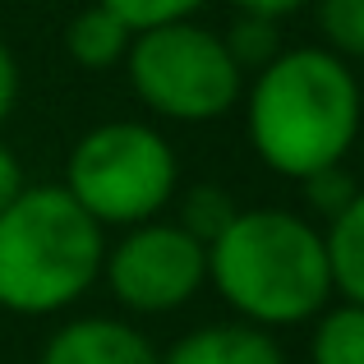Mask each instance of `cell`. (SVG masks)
Wrapping results in <instances>:
<instances>
[{"instance_id": "1", "label": "cell", "mask_w": 364, "mask_h": 364, "mask_svg": "<svg viewBox=\"0 0 364 364\" xmlns=\"http://www.w3.org/2000/svg\"><path fill=\"white\" fill-rule=\"evenodd\" d=\"M360 79L323 46L282 51L249 88V143L277 176L341 166L360 139Z\"/></svg>"}, {"instance_id": "2", "label": "cell", "mask_w": 364, "mask_h": 364, "mask_svg": "<svg viewBox=\"0 0 364 364\" xmlns=\"http://www.w3.org/2000/svg\"><path fill=\"white\" fill-rule=\"evenodd\" d=\"M208 282L249 328L309 323L332 300L323 231L286 208H249L208 245Z\"/></svg>"}, {"instance_id": "3", "label": "cell", "mask_w": 364, "mask_h": 364, "mask_svg": "<svg viewBox=\"0 0 364 364\" xmlns=\"http://www.w3.org/2000/svg\"><path fill=\"white\" fill-rule=\"evenodd\" d=\"M102 226L60 185H28L0 213V309L46 318L102 277Z\"/></svg>"}, {"instance_id": "4", "label": "cell", "mask_w": 364, "mask_h": 364, "mask_svg": "<svg viewBox=\"0 0 364 364\" xmlns=\"http://www.w3.org/2000/svg\"><path fill=\"white\" fill-rule=\"evenodd\" d=\"M176 152L152 124L107 120L88 129L70 152L65 194L97 226H143L176 194Z\"/></svg>"}, {"instance_id": "5", "label": "cell", "mask_w": 364, "mask_h": 364, "mask_svg": "<svg viewBox=\"0 0 364 364\" xmlns=\"http://www.w3.org/2000/svg\"><path fill=\"white\" fill-rule=\"evenodd\" d=\"M124 65L139 102L176 124L222 120L245 92V74L235 70L226 42L194 18L139 33Z\"/></svg>"}, {"instance_id": "6", "label": "cell", "mask_w": 364, "mask_h": 364, "mask_svg": "<svg viewBox=\"0 0 364 364\" xmlns=\"http://www.w3.org/2000/svg\"><path fill=\"white\" fill-rule=\"evenodd\" d=\"M111 295L134 314H171L189 304L208 282V249L176 222L129 226L102 258Z\"/></svg>"}, {"instance_id": "7", "label": "cell", "mask_w": 364, "mask_h": 364, "mask_svg": "<svg viewBox=\"0 0 364 364\" xmlns=\"http://www.w3.org/2000/svg\"><path fill=\"white\" fill-rule=\"evenodd\" d=\"M37 364H161L143 332L120 318H74L42 346Z\"/></svg>"}, {"instance_id": "8", "label": "cell", "mask_w": 364, "mask_h": 364, "mask_svg": "<svg viewBox=\"0 0 364 364\" xmlns=\"http://www.w3.org/2000/svg\"><path fill=\"white\" fill-rule=\"evenodd\" d=\"M161 364H286L272 332L249 323H213L194 328L161 355Z\"/></svg>"}, {"instance_id": "9", "label": "cell", "mask_w": 364, "mask_h": 364, "mask_svg": "<svg viewBox=\"0 0 364 364\" xmlns=\"http://www.w3.org/2000/svg\"><path fill=\"white\" fill-rule=\"evenodd\" d=\"M323 249H328L332 291L341 295V304H360L364 309V189L337 222H328Z\"/></svg>"}, {"instance_id": "10", "label": "cell", "mask_w": 364, "mask_h": 364, "mask_svg": "<svg viewBox=\"0 0 364 364\" xmlns=\"http://www.w3.org/2000/svg\"><path fill=\"white\" fill-rule=\"evenodd\" d=\"M65 46H70V55L83 65V70H107V65H116V60L129 55L134 33L111 14L107 5H88V9L74 14L70 28H65Z\"/></svg>"}, {"instance_id": "11", "label": "cell", "mask_w": 364, "mask_h": 364, "mask_svg": "<svg viewBox=\"0 0 364 364\" xmlns=\"http://www.w3.org/2000/svg\"><path fill=\"white\" fill-rule=\"evenodd\" d=\"M314 364H364V309L360 304H337L318 314L314 328Z\"/></svg>"}, {"instance_id": "12", "label": "cell", "mask_w": 364, "mask_h": 364, "mask_svg": "<svg viewBox=\"0 0 364 364\" xmlns=\"http://www.w3.org/2000/svg\"><path fill=\"white\" fill-rule=\"evenodd\" d=\"M235 213H240V208H235V198L226 194L222 185H194L185 194V203H180V231H189L194 235L198 245H213L217 235L226 231V226L235 222Z\"/></svg>"}, {"instance_id": "13", "label": "cell", "mask_w": 364, "mask_h": 364, "mask_svg": "<svg viewBox=\"0 0 364 364\" xmlns=\"http://www.w3.org/2000/svg\"><path fill=\"white\" fill-rule=\"evenodd\" d=\"M226 51H231L235 70H267V65L282 55V37H277V18H258V14H240L231 23V33L222 37Z\"/></svg>"}, {"instance_id": "14", "label": "cell", "mask_w": 364, "mask_h": 364, "mask_svg": "<svg viewBox=\"0 0 364 364\" xmlns=\"http://www.w3.org/2000/svg\"><path fill=\"white\" fill-rule=\"evenodd\" d=\"M318 33L337 60H364V0H318Z\"/></svg>"}, {"instance_id": "15", "label": "cell", "mask_w": 364, "mask_h": 364, "mask_svg": "<svg viewBox=\"0 0 364 364\" xmlns=\"http://www.w3.org/2000/svg\"><path fill=\"white\" fill-rule=\"evenodd\" d=\"M97 5H107L111 14H116L134 37H139V33H152V28L189 23L208 0H97Z\"/></svg>"}, {"instance_id": "16", "label": "cell", "mask_w": 364, "mask_h": 364, "mask_svg": "<svg viewBox=\"0 0 364 364\" xmlns=\"http://www.w3.org/2000/svg\"><path fill=\"white\" fill-rule=\"evenodd\" d=\"M300 185H304V203H309L323 222H337L360 194L355 176H350L346 166H323V171H314V176H304Z\"/></svg>"}, {"instance_id": "17", "label": "cell", "mask_w": 364, "mask_h": 364, "mask_svg": "<svg viewBox=\"0 0 364 364\" xmlns=\"http://www.w3.org/2000/svg\"><path fill=\"white\" fill-rule=\"evenodd\" d=\"M23 189H28V180H23V166H18L14 148H9V143H0V213H5V208L23 194Z\"/></svg>"}, {"instance_id": "18", "label": "cell", "mask_w": 364, "mask_h": 364, "mask_svg": "<svg viewBox=\"0 0 364 364\" xmlns=\"http://www.w3.org/2000/svg\"><path fill=\"white\" fill-rule=\"evenodd\" d=\"M14 102H18V60H14V51L0 42V124L9 120Z\"/></svg>"}, {"instance_id": "19", "label": "cell", "mask_w": 364, "mask_h": 364, "mask_svg": "<svg viewBox=\"0 0 364 364\" xmlns=\"http://www.w3.org/2000/svg\"><path fill=\"white\" fill-rule=\"evenodd\" d=\"M240 5V14H258V18H286L295 14V9L314 5V0H235Z\"/></svg>"}, {"instance_id": "20", "label": "cell", "mask_w": 364, "mask_h": 364, "mask_svg": "<svg viewBox=\"0 0 364 364\" xmlns=\"http://www.w3.org/2000/svg\"><path fill=\"white\" fill-rule=\"evenodd\" d=\"M360 157H364V129H360Z\"/></svg>"}]
</instances>
